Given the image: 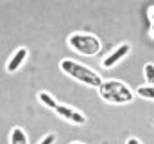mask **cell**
<instances>
[{"label": "cell", "instance_id": "obj_5", "mask_svg": "<svg viewBox=\"0 0 154 144\" xmlns=\"http://www.w3.org/2000/svg\"><path fill=\"white\" fill-rule=\"evenodd\" d=\"M129 52H131V45H129V43H125V41H124V43L116 45L115 49H113V51H111L104 60H102V67H104V69H113V67L118 65V63H120L127 54H129Z\"/></svg>", "mask_w": 154, "mask_h": 144}, {"label": "cell", "instance_id": "obj_6", "mask_svg": "<svg viewBox=\"0 0 154 144\" xmlns=\"http://www.w3.org/2000/svg\"><path fill=\"white\" fill-rule=\"evenodd\" d=\"M27 56H29V51H27V47H18L11 56H9V60H7V65H5V70L7 72H16L20 70V67L25 63V60H27Z\"/></svg>", "mask_w": 154, "mask_h": 144}, {"label": "cell", "instance_id": "obj_10", "mask_svg": "<svg viewBox=\"0 0 154 144\" xmlns=\"http://www.w3.org/2000/svg\"><path fill=\"white\" fill-rule=\"evenodd\" d=\"M143 76L147 79V85H154V63H145L143 65Z\"/></svg>", "mask_w": 154, "mask_h": 144}, {"label": "cell", "instance_id": "obj_11", "mask_svg": "<svg viewBox=\"0 0 154 144\" xmlns=\"http://www.w3.org/2000/svg\"><path fill=\"white\" fill-rule=\"evenodd\" d=\"M147 16H149V22H151L149 34H151V38H154V5H151V7L147 9Z\"/></svg>", "mask_w": 154, "mask_h": 144}, {"label": "cell", "instance_id": "obj_7", "mask_svg": "<svg viewBox=\"0 0 154 144\" xmlns=\"http://www.w3.org/2000/svg\"><path fill=\"white\" fill-rule=\"evenodd\" d=\"M9 144H29L27 133L23 132V128L14 126V128L11 130V135H9Z\"/></svg>", "mask_w": 154, "mask_h": 144}, {"label": "cell", "instance_id": "obj_12", "mask_svg": "<svg viewBox=\"0 0 154 144\" xmlns=\"http://www.w3.org/2000/svg\"><path fill=\"white\" fill-rule=\"evenodd\" d=\"M56 142V133H48V135H45L38 144H54Z\"/></svg>", "mask_w": 154, "mask_h": 144}, {"label": "cell", "instance_id": "obj_8", "mask_svg": "<svg viewBox=\"0 0 154 144\" xmlns=\"http://www.w3.org/2000/svg\"><path fill=\"white\" fill-rule=\"evenodd\" d=\"M38 101L45 108H48V110H56L57 105H59V103L54 99V96H52V94H48V92H45V90H41V92L38 94Z\"/></svg>", "mask_w": 154, "mask_h": 144}, {"label": "cell", "instance_id": "obj_14", "mask_svg": "<svg viewBox=\"0 0 154 144\" xmlns=\"http://www.w3.org/2000/svg\"><path fill=\"white\" fill-rule=\"evenodd\" d=\"M70 144H84V142H79V141H74V142H70Z\"/></svg>", "mask_w": 154, "mask_h": 144}, {"label": "cell", "instance_id": "obj_1", "mask_svg": "<svg viewBox=\"0 0 154 144\" xmlns=\"http://www.w3.org/2000/svg\"><path fill=\"white\" fill-rule=\"evenodd\" d=\"M99 96L102 101L111 105H127L134 99V92L120 79H102L99 87Z\"/></svg>", "mask_w": 154, "mask_h": 144}, {"label": "cell", "instance_id": "obj_4", "mask_svg": "<svg viewBox=\"0 0 154 144\" xmlns=\"http://www.w3.org/2000/svg\"><path fill=\"white\" fill-rule=\"evenodd\" d=\"M63 121H66V123H70V124H75V126H84L86 124V115L82 113V112H79L75 108L68 106V105H57V108L54 110Z\"/></svg>", "mask_w": 154, "mask_h": 144}, {"label": "cell", "instance_id": "obj_9", "mask_svg": "<svg viewBox=\"0 0 154 144\" xmlns=\"http://www.w3.org/2000/svg\"><path fill=\"white\" fill-rule=\"evenodd\" d=\"M136 96L142 99H149L154 101V85H142L136 88Z\"/></svg>", "mask_w": 154, "mask_h": 144}, {"label": "cell", "instance_id": "obj_3", "mask_svg": "<svg viewBox=\"0 0 154 144\" xmlns=\"http://www.w3.org/2000/svg\"><path fill=\"white\" fill-rule=\"evenodd\" d=\"M68 47L72 51H75L82 56H95L100 52V40L95 34H90V33H72L66 40Z\"/></svg>", "mask_w": 154, "mask_h": 144}, {"label": "cell", "instance_id": "obj_2", "mask_svg": "<svg viewBox=\"0 0 154 144\" xmlns=\"http://www.w3.org/2000/svg\"><path fill=\"white\" fill-rule=\"evenodd\" d=\"M59 69L68 77L75 79V81L86 85V87H91V88H99L100 83H102V77H100L99 72H95L93 69H90V67H86L79 61H74V60H63L59 63Z\"/></svg>", "mask_w": 154, "mask_h": 144}, {"label": "cell", "instance_id": "obj_13", "mask_svg": "<svg viewBox=\"0 0 154 144\" xmlns=\"http://www.w3.org/2000/svg\"><path fill=\"white\" fill-rule=\"evenodd\" d=\"M125 144H142V141H140V139H136V137H129Z\"/></svg>", "mask_w": 154, "mask_h": 144}]
</instances>
